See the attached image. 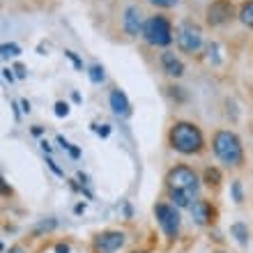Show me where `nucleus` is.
I'll return each mask as SVG.
<instances>
[{
  "label": "nucleus",
  "mask_w": 253,
  "mask_h": 253,
  "mask_svg": "<svg viewBox=\"0 0 253 253\" xmlns=\"http://www.w3.org/2000/svg\"><path fill=\"white\" fill-rule=\"evenodd\" d=\"M205 182L210 184V187H219V182H221V170L219 168H207L205 170Z\"/></svg>",
  "instance_id": "2eb2a0df"
},
{
  "label": "nucleus",
  "mask_w": 253,
  "mask_h": 253,
  "mask_svg": "<svg viewBox=\"0 0 253 253\" xmlns=\"http://www.w3.org/2000/svg\"><path fill=\"white\" fill-rule=\"evenodd\" d=\"M21 106H23V111H26V113H30V101H28V99H21Z\"/></svg>",
  "instance_id": "cd10ccee"
},
{
  "label": "nucleus",
  "mask_w": 253,
  "mask_h": 253,
  "mask_svg": "<svg viewBox=\"0 0 253 253\" xmlns=\"http://www.w3.org/2000/svg\"><path fill=\"white\" fill-rule=\"evenodd\" d=\"M55 115H58V118H67V115H69V106H67L65 101H58V104H55Z\"/></svg>",
  "instance_id": "a211bd4d"
},
{
  "label": "nucleus",
  "mask_w": 253,
  "mask_h": 253,
  "mask_svg": "<svg viewBox=\"0 0 253 253\" xmlns=\"http://www.w3.org/2000/svg\"><path fill=\"white\" fill-rule=\"evenodd\" d=\"M125 233L120 230H106V233L97 235V240H94V247L99 249L101 253H113L118 251L120 247H125Z\"/></svg>",
  "instance_id": "1a4fd4ad"
},
{
  "label": "nucleus",
  "mask_w": 253,
  "mask_h": 253,
  "mask_svg": "<svg viewBox=\"0 0 253 253\" xmlns=\"http://www.w3.org/2000/svg\"><path fill=\"white\" fill-rule=\"evenodd\" d=\"M212 147H214V154L223 164H228V166H242L244 150H242V140L237 138V133L228 131V129H221V131L214 133Z\"/></svg>",
  "instance_id": "7ed1b4c3"
},
{
  "label": "nucleus",
  "mask_w": 253,
  "mask_h": 253,
  "mask_svg": "<svg viewBox=\"0 0 253 253\" xmlns=\"http://www.w3.org/2000/svg\"><path fill=\"white\" fill-rule=\"evenodd\" d=\"M147 2H152V5H157V7H175L177 5V2H180V0H147Z\"/></svg>",
  "instance_id": "6ab92c4d"
},
{
  "label": "nucleus",
  "mask_w": 253,
  "mask_h": 253,
  "mask_svg": "<svg viewBox=\"0 0 253 253\" xmlns=\"http://www.w3.org/2000/svg\"><path fill=\"white\" fill-rule=\"evenodd\" d=\"M143 40L150 44V46H168L173 42V28H170V21L166 16H150L145 19V26H143Z\"/></svg>",
  "instance_id": "20e7f679"
},
{
  "label": "nucleus",
  "mask_w": 253,
  "mask_h": 253,
  "mask_svg": "<svg viewBox=\"0 0 253 253\" xmlns=\"http://www.w3.org/2000/svg\"><path fill=\"white\" fill-rule=\"evenodd\" d=\"M14 72H16V76H19V79H26V67H23V65H14Z\"/></svg>",
  "instance_id": "4be33fe9"
},
{
  "label": "nucleus",
  "mask_w": 253,
  "mask_h": 253,
  "mask_svg": "<svg viewBox=\"0 0 253 253\" xmlns=\"http://www.w3.org/2000/svg\"><path fill=\"white\" fill-rule=\"evenodd\" d=\"M233 196H235V203H242V184L240 182H233Z\"/></svg>",
  "instance_id": "aec40b11"
},
{
  "label": "nucleus",
  "mask_w": 253,
  "mask_h": 253,
  "mask_svg": "<svg viewBox=\"0 0 253 253\" xmlns=\"http://www.w3.org/2000/svg\"><path fill=\"white\" fill-rule=\"evenodd\" d=\"M108 101H111V111L118 118H129L131 115V104H129V99H126V94L122 90H111Z\"/></svg>",
  "instance_id": "9d476101"
},
{
  "label": "nucleus",
  "mask_w": 253,
  "mask_h": 253,
  "mask_svg": "<svg viewBox=\"0 0 253 253\" xmlns=\"http://www.w3.org/2000/svg\"><path fill=\"white\" fill-rule=\"evenodd\" d=\"M58 143H60V147H62V150H69V147H72V145H69V143H67L65 138H62V136H58Z\"/></svg>",
  "instance_id": "a878e982"
},
{
  "label": "nucleus",
  "mask_w": 253,
  "mask_h": 253,
  "mask_svg": "<svg viewBox=\"0 0 253 253\" xmlns=\"http://www.w3.org/2000/svg\"><path fill=\"white\" fill-rule=\"evenodd\" d=\"M175 42L182 53H198L203 46V28L193 21H182L175 30Z\"/></svg>",
  "instance_id": "39448f33"
},
{
  "label": "nucleus",
  "mask_w": 253,
  "mask_h": 253,
  "mask_svg": "<svg viewBox=\"0 0 253 253\" xmlns=\"http://www.w3.org/2000/svg\"><path fill=\"white\" fill-rule=\"evenodd\" d=\"M55 253H69V247H67V244H58V247H55Z\"/></svg>",
  "instance_id": "393cba45"
},
{
  "label": "nucleus",
  "mask_w": 253,
  "mask_h": 253,
  "mask_svg": "<svg viewBox=\"0 0 253 253\" xmlns=\"http://www.w3.org/2000/svg\"><path fill=\"white\" fill-rule=\"evenodd\" d=\"M2 58H16V55L21 53V48L16 46V44H2Z\"/></svg>",
  "instance_id": "f3484780"
},
{
  "label": "nucleus",
  "mask_w": 253,
  "mask_h": 253,
  "mask_svg": "<svg viewBox=\"0 0 253 253\" xmlns=\"http://www.w3.org/2000/svg\"><path fill=\"white\" fill-rule=\"evenodd\" d=\"M87 76H90V81H92V83H104V79H106V74H104V67H101V65H92V67H90Z\"/></svg>",
  "instance_id": "dca6fc26"
},
{
  "label": "nucleus",
  "mask_w": 253,
  "mask_h": 253,
  "mask_svg": "<svg viewBox=\"0 0 253 253\" xmlns=\"http://www.w3.org/2000/svg\"><path fill=\"white\" fill-rule=\"evenodd\" d=\"M42 150H44L46 154H51V145H48L46 140H42Z\"/></svg>",
  "instance_id": "c85d7f7f"
},
{
  "label": "nucleus",
  "mask_w": 253,
  "mask_h": 253,
  "mask_svg": "<svg viewBox=\"0 0 253 253\" xmlns=\"http://www.w3.org/2000/svg\"><path fill=\"white\" fill-rule=\"evenodd\" d=\"M168 143L180 154H198L205 147L203 131L193 122H175L168 133Z\"/></svg>",
  "instance_id": "f03ea898"
},
{
  "label": "nucleus",
  "mask_w": 253,
  "mask_h": 253,
  "mask_svg": "<svg viewBox=\"0 0 253 253\" xmlns=\"http://www.w3.org/2000/svg\"><path fill=\"white\" fill-rule=\"evenodd\" d=\"M122 26H125V33L131 35V37H138L143 35V26H145V19H143V12L140 7L129 5L125 9V16H122Z\"/></svg>",
  "instance_id": "6e6552de"
},
{
  "label": "nucleus",
  "mask_w": 253,
  "mask_h": 253,
  "mask_svg": "<svg viewBox=\"0 0 253 253\" xmlns=\"http://www.w3.org/2000/svg\"><path fill=\"white\" fill-rule=\"evenodd\" d=\"M65 55H67V58H69V60H72V62H74V65L79 67V69H81V67H83V65H81V60H79V58H76V55H74V53H72V51H65Z\"/></svg>",
  "instance_id": "5701e85b"
},
{
  "label": "nucleus",
  "mask_w": 253,
  "mask_h": 253,
  "mask_svg": "<svg viewBox=\"0 0 253 253\" xmlns=\"http://www.w3.org/2000/svg\"><path fill=\"white\" fill-rule=\"evenodd\" d=\"M235 16V7L230 0H212L207 7V23L210 26H223Z\"/></svg>",
  "instance_id": "0eeeda50"
},
{
  "label": "nucleus",
  "mask_w": 253,
  "mask_h": 253,
  "mask_svg": "<svg viewBox=\"0 0 253 253\" xmlns=\"http://www.w3.org/2000/svg\"><path fill=\"white\" fill-rule=\"evenodd\" d=\"M14 69H9V67H5V69H2V76H5V81H9V83H12L14 81Z\"/></svg>",
  "instance_id": "b1692460"
},
{
  "label": "nucleus",
  "mask_w": 253,
  "mask_h": 253,
  "mask_svg": "<svg viewBox=\"0 0 253 253\" xmlns=\"http://www.w3.org/2000/svg\"><path fill=\"white\" fill-rule=\"evenodd\" d=\"M240 21L244 23V26L253 28V0H249V2H244L240 9Z\"/></svg>",
  "instance_id": "4468645a"
},
{
  "label": "nucleus",
  "mask_w": 253,
  "mask_h": 253,
  "mask_svg": "<svg viewBox=\"0 0 253 253\" xmlns=\"http://www.w3.org/2000/svg\"><path fill=\"white\" fill-rule=\"evenodd\" d=\"M189 210H191V216L198 226H207L214 216V210L207 200H193V205L189 207Z\"/></svg>",
  "instance_id": "9b49d317"
},
{
  "label": "nucleus",
  "mask_w": 253,
  "mask_h": 253,
  "mask_svg": "<svg viewBox=\"0 0 253 253\" xmlns=\"http://www.w3.org/2000/svg\"><path fill=\"white\" fill-rule=\"evenodd\" d=\"M133 253H147V251H133Z\"/></svg>",
  "instance_id": "c756f323"
},
{
  "label": "nucleus",
  "mask_w": 253,
  "mask_h": 253,
  "mask_svg": "<svg viewBox=\"0 0 253 253\" xmlns=\"http://www.w3.org/2000/svg\"><path fill=\"white\" fill-rule=\"evenodd\" d=\"M154 214H157V221H159L161 230L166 233V237L175 240L177 233H180V214L173 205H166V203H159L154 207Z\"/></svg>",
  "instance_id": "423d86ee"
},
{
  "label": "nucleus",
  "mask_w": 253,
  "mask_h": 253,
  "mask_svg": "<svg viewBox=\"0 0 253 253\" xmlns=\"http://www.w3.org/2000/svg\"><path fill=\"white\" fill-rule=\"evenodd\" d=\"M94 131H97V133H99V136H101V138H106V136H108V133H111V126H108V125H94Z\"/></svg>",
  "instance_id": "412c9836"
},
{
  "label": "nucleus",
  "mask_w": 253,
  "mask_h": 253,
  "mask_svg": "<svg viewBox=\"0 0 253 253\" xmlns=\"http://www.w3.org/2000/svg\"><path fill=\"white\" fill-rule=\"evenodd\" d=\"M166 187L177 207H191V200L198 193V175L189 166H175L166 175Z\"/></svg>",
  "instance_id": "f257e3e1"
},
{
  "label": "nucleus",
  "mask_w": 253,
  "mask_h": 253,
  "mask_svg": "<svg viewBox=\"0 0 253 253\" xmlns=\"http://www.w3.org/2000/svg\"><path fill=\"white\" fill-rule=\"evenodd\" d=\"M161 65H164V72L168 76H175V79H180L182 74H184V65L173 51H164L161 53Z\"/></svg>",
  "instance_id": "f8f14e48"
},
{
  "label": "nucleus",
  "mask_w": 253,
  "mask_h": 253,
  "mask_svg": "<svg viewBox=\"0 0 253 253\" xmlns=\"http://www.w3.org/2000/svg\"><path fill=\"white\" fill-rule=\"evenodd\" d=\"M7 253H26V249H23V247H19V244H16V247H12V249H9V251H7Z\"/></svg>",
  "instance_id": "bb28decb"
},
{
  "label": "nucleus",
  "mask_w": 253,
  "mask_h": 253,
  "mask_svg": "<svg viewBox=\"0 0 253 253\" xmlns=\"http://www.w3.org/2000/svg\"><path fill=\"white\" fill-rule=\"evenodd\" d=\"M230 233L235 235V240L240 242L242 247L249 244V228L244 226V223H233V226H230Z\"/></svg>",
  "instance_id": "ddd939ff"
}]
</instances>
